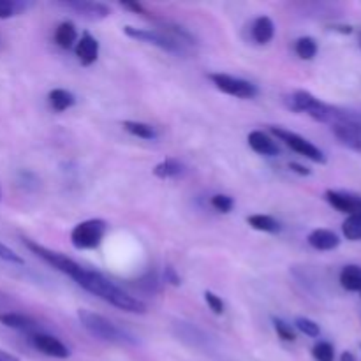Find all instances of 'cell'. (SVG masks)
<instances>
[{"mask_svg": "<svg viewBox=\"0 0 361 361\" xmlns=\"http://www.w3.org/2000/svg\"><path fill=\"white\" fill-rule=\"evenodd\" d=\"M78 319H80L81 326H83L92 337L99 338V341L102 342L118 345H134L137 342L133 335L116 326V324L113 323V321H109L108 317L92 312V310L80 309L78 310Z\"/></svg>", "mask_w": 361, "mask_h": 361, "instance_id": "7a4b0ae2", "label": "cell"}, {"mask_svg": "<svg viewBox=\"0 0 361 361\" xmlns=\"http://www.w3.org/2000/svg\"><path fill=\"white\" fill-rule=\"evenodd\" d=\"M341 286L345 291H361V267L348 264L341 271Z\"/></svg>", "mask_w": 361, "mask_h": 361, "instance_id": "44dd1931", "label": "cell"}, {"mask_svg": "<svg viewBox=\"0 0 361 361\" xmlns=\"http://www.w3.org/2000/svg\"><path fill=\"white\" fill-rule=\"evenodd\" d=\"M123 9H130L134 13H145V9L141 7V4H133V2H122Z\"/></svg>", "mask_w": 361, "mask_h": 361, "instance_id": "8d00e7d4", "label": "cell"}, {"mask_svg": "<svg viewBox=\"0 0 361 361\" xmlns=\"http://www.w3.org/2000/svg\"><path fill=\"white\" fill-rule=\"evenodd\" d=\"M210 203L221 214H229L233 210V207H235V201L228 194H215V196H212Z\"/></svg>", "mask_w": 361, "mask_h": 361, "instance_id": "f546056e", "label": "cell"}, {"mask_svg": "<svg viewBox=\"0 0 361 361\" xmlns=\"http://www.w3.org/2000/svg\"><path fill=\"white\" fill-rule=\"evenodd\" d=\"M317 49H319L317 48V41L314 37H309V35L300 37L295 44L296 55L302 60H312L317 55Z\"/></svg>", "mask_w": 361, "mask_h": 361, "instance_id": "d4e9b609", "label": "cell"}, {"mask_svg": "<svg viewBox=\"0 0 361 361\" xmlns=\"http://www.w3.org/2000/svg\"><path fill=\"white\" fill-rule=\"evenodd\" d=\"M208 78H210L212 83L217 87V90H221L222 94L231 95V97L254 99L257 95L256 85H252L247 80H242V78L229 76V74H224V73H214Z\"/></svg>", "mask_w": 361, "mask_h": 361, "instance_id": "ba28073f", "label": "cell"}, {"mask_svg": "<svg viewBox=\"0 0 361 361\" xmlns=\"http://www.w3.org/2000/svg\"><path fill=\"white\" fill-rule=\"evenodd\" d=\"M0 259L7 261V263H13V264H23V259L18 256L14 250H11L9 247H6L4 243H0Z\"/></svg>", "mask_w": 361, "mask_h": 361, "instance_id": "836d02e7", "label": "cell"}, {"mask_svg": "<svg viewBox=\"0 0 361 361\" xmlns=\"http://www.w3.org/2000/svg\"><path fill=\"white\" fill-rule=\"evenodd\" d=\"M316 361H335V349L330 342H317L312 349Z\"/></svg>", "mask_w": 361, "mask_h": 361, "instance_id": "83f0119b", "label": "cell"}, {"mask_svg": "<svg viewBox=\"0 0 361 361\" xmlns=\"http://www.w3.org/2000/svg\"><path fill=\"white\" fill-rule=\"evenodd\" d=\"M358 41H360V48H361V32H360V37H358Z\"/></svg>", "mask_w": 361, "mask_h": 361, "instance_id": "60d3db41", "label": "cell"}, {"mask_svg": "<svg viewBox=\"0 0 361 361\" xmlns=\"http://www.w3.org/2000/svg\"><path fill=\"white\" fill-rule=\"evenodd\" d=\"M78 41V32L73 21H62L55 30V42L62 49L73 48L74 42Z\"/></svg>", "mask_w": 361, "mask_h": 361, "instance_id": "d6986e66", "label": "cell"}, {"mask_svg": "<svg viewBox=\"0 0 361 361\" xmlns=\"http://www.w3.org/2000/svg\"><path fill=\"white\" fill-rule=\"evenodd\" d=\"M249 141V147L252 148L256 154L259 155H267V157H275V155L281 154V148L279 145L271 140L268 134H264L263 130H252L247 137Z\"/></svg>", "mask_w": 361, "mask_h": 361, "instance_id": "9a60e30c", "label": "cell"}, {"mask_svg": "<svg viewBox=\"0 0 361 361\" xmlns=\"http://www.w3.org/2000/svg\"><path fill=\"white\" fill-rule=\"evenodd\" d=\"M331 130L344 147L351 148V150H361V123L351 115L341 109L335 122L331 123Z\"/></svg>", "mask_w": 361, "mask_h": 361, "instance_id": "9c48e42d", "label": "cell"}, {"mask_svg": "<svg viewBox=\"0 0 361 361\" xmlns=\"http://www.w3.org/2000/svg\"><path fill=\"white\" fill-rule=\"evenodd\" d=\"M0 361H20V360H18L16 356L11 355V353L0 351Z\"/></svg>", "mask_w": 361, "mask_h": 361, "instance_id": "74e56055", "label": "cell"}, {"mask_svg": "<svg viewBox=\"0 0 361 361\" xmlns=\"http://www.w3.org/2000/svg\"><path fill=\"white\" fill-rule=\"evenodd\" d=\"M123 129H126L129 134H133V136L141 137V140H147V141L157 140V130H155V127H152L150 123L126 120V122H123Z\"/></svg>", "mask_w": 361, "mask_h": 361, "instance_id": "7402d4cb", "label": "cell"}, {"mask_svg": "<svg viewBox=\"0 0 361 361\" xmlns=\"http://www.w3.org/2000/svg\"><path fill=\"white\" fill-rule=\"evenodd\" d=\"M204 302H207V305L210 307V310L214 314H217V316H222L224 314V302H222L221 296H217L215 293L212 291H207L204 293Z\"/></svg>", "mask_w": 361, "mask_h": 361, "instance_id": "1f68e13d", "label": "cell"}, {"mask_svg": "<svg viewBox=\"0 0 361 361\" xmlns=\"http://www.w3.org/2000/svg\"><path fill=\"white\" fill-rule=\"evenodd\" d=\"M164 279H166V282H168V284L175 286V288H178V286L182 284V279H180V275L176 274V270L173 267H166Z\"/></svg>", "mask_w": 361, "mask_h": 361, "instance_id": "e575fe53", "label": "cell"}, {"mask_svg": "<svg viewBox=\"0 0 361 361\" xmlns=\"http://www.w3.org/2000/svg\"><path fill=\"white\" fill-rule=\"evenodd\" d=\"M289 169H291V171H295V173H298V175H302V176H309L310 175V169L305 168V166L298 164V162H291V164H289Z\"/></svg>", "mask_w": 361, "mask_h": 361, "instance_id": "d590c367", "label": "cell"}, {"mask_svg": "<svg viewBox=\"0 0 361 361\" xmlns=\"http://www.w3.org/2000/svg\"><path fill=\"white\" fill-rule=\"evenodd\" d=\"M4 305H6V302H4V300L0 298V307H4Z\"/></svg>", "mask_w": 361, "mask_h": 361, "instance_id": "ab89813d", "label": "cell"}, {"mask_svg": "<svg viewBox=\"0 0 361 361\" xmlns=\"http://www.w3.org/2000/svg\"><path fill=\"white\" fill-rule=\"evenodd\" d=\"M63 6L76 11L80 16L87 18L90 21L104 20V18H108L111 14V11H109V7L106 4L90 2V0H69V2H63Z\"/></svg>", "mask_w": 361, "mask_h": 361, "instance_id": "8fae6325", "label": "cell"}, {"mask_svg": "<svg viewBox=\"0 0 361 361\" xmlns=\"http://www.w3.org/2000/svg\"><path fill=\"white\" fill-rule=\"evenodd\" d=\"M20 6L16 2H11V0H0V20H7V18H13L18 13Z\"/></svg>", "mask_w": 361, "mask_h": 361, "instance_id": "d6a6232c", "label": "cell"}, {"mask_svg": "<svg viewBox=\"0 0 361 361\" xmlns=\"http://www.w3.org/2000/svg\"><path fill=\"white\" fill-rule=\"evenodd\" d=\"M48 101L49 106H51L56 113H62L66 111V109L73 108L74 102H76V97H74L71 92L63 90V88H53L48 94Z\"/></svg>", "mask_w": 361, "mask_h": 361, "instance_id": "ffe728a7", "label": "cell"}, {"mask_svg": "<svg viewBox=\"0 0 361 361\" xmlns=\"http://www.w3.org/2000/svg\"><path fill=\"white\" fill-rule=\"evenodd\" d=\"M341 361H356V356L351 351H344L341 355Z\"/></svg>", "mask_w": 361, "mask_h": 361, "instance_id": "f35d334b", "label": "cell"}, {"mask_svg": "<svg viewBox=\"0 0 361 361\" xmlns=\"http://www.w3.org/2000/svg\"><path fill=\"white\" fill-rule=\"evenodd\" d=\"M274 328L277 331L279 337L286 342H295L296 341V334H295V328L291 324L286 323L284 319H279V317H274Z\"/></svg>", "mask_w": 361, "mask_h": 361, "instance_id": "f1b7e54d", "label": "cell"}, {"mask_svg": "<svg viewBox=\"0 0 361 361\" xmlns=\"http://www.w3.org/2000/svg\"><path fill=\"white\" fill-rule=\"evenodd\" d=\"M106 229H108L106 221H102V219H88V221L74 226V229L71 231V243L78 250L97 249L101 245L102 238H104Z\"/></svg>", "mask_w": 361, "mask_h": 361, "instance_id": "277c9868", "label": "cell"}, {"mask_svg": "<svg viewBox=\"0 0 361 361\" xmlns=\"http://www.w3.org/2000/svg\"><path fill=\"white\" fill-rule=\"evenodd\" d=\"M73 281L76 282L81 289H85V291L99 296L101 300L111 303L113 307L123 310V312H130V314L147 312V305H145L141 300L127 295L123 289H120L118 286H115L113 282H109L108 279H106L104 275L99 274V271L81 268L80 274H78Z\"/></svg>", "mask_w": 361, "mask_h": 361, "instance_id": "6da1fadb", "label": "cell"}, {"mask_svg": "<svg viewBox=\"0 0 361 361\" xmlns=\"http://www.w3.org/2000/svg\"><path fill=\"white\" fill-rule=\"evenodd\" d=\"M342 233L348 240L351 242H358L361 240V212L360 214H353L349 215L348 219L342 224Z\"/></svg>", "mask_w": 361, "mask_h": 361, "instance_id": "484cf974", "label": "cell"}, {"mask_svg": "<svg viewBox=\"0 0 361 361\" xmlns=\"http://www.w3.org/2000/svg\"><path fill=\"white\" fill-rule=\"evenodd\" d=\"M74 51H76V59L81 66H92L99 59V41L94 35L85 32L80 41L76 42V49Z\"/></svg>", "mask_w": 361, "mask_h": 361, "instance_id": "4fadbf2b", "label": "cell"}, {"mask_svg": "<svg viewBox=\"0 0 361 361\" xmlns=\"http://www.w3.org/2000/svg\"><path fill=\"white\" fill-rule=\"evenodd\" d=\"M247 222H249L250 228L256 229V231H263V233L281 231V224H279V221H275V219L270 217V215H263V214L250 215V217H247Z\"/></svg>", "mask_w": 361, "mask_h": 361, "instance_id": "603a6c76", "label": "cell"}, {"mask_svg": "<svg viewBox=\"0 0 361 361\" xmlns=\"http://www.w3.org/2000/svg\"><path fill=\"white\" fill-rule=\"evenodd\" d=\"M307 240H309V245L316 250H334L341 245L338 235L330 229H314Z\"/></svg>", "mask_w": 361, "mask_h": 361, "instance_id": "2e32d148", "label": "cell"}, {"mask_svg": "<svg viewBox=\"0 0 361 361\" xmlns=\"http://www.w3.org/2000/svg\"><path fill=\"white\" fill-rule=\"evenodd\" d=\"M23 243H25V247H27L28 250H32V252L35 254V256L41 257L44 263H48L49 267H53L55 270L62 271V274L67 275V277L74 279L78 274H80L81 268H83V267H80L76 261H73V259H69L67 256H63V254L46 249V247L39 245V243L32 242V240L23 238Z\"/></svg>", "mask_w": 361, "mask_h": 361, "instance_id": "8992f818", "label": "cell"}, {"mask_svg": "<svg viewBox=\"0 0 361 361\" xmlns=\"http://www.w3.org/2000/svg\"><path fill=\"white\" fill-rule=\"evenodd\" d=\"M137 288L143 289V291H147V293L157 291V288H159L157 274H155V271H148L147 275H143V277L137 281Z\"/></svg>", "mask_w": 361, "mask_h": 361, "instance_id": "4dcf8cb0", "label": "cell"}, {"mask_svg": "<svg viewBox=\"0 0 361 361\" xmlns=\"http://www.w3.org/2000/svg\"><path fill=\"white\" fill-rule=\"evenodd\" d=\"M270 133L274 134L275 137H279V141L288 145L291 150H295L296 154L303 155V157L310 159L312 162H317V164H324L326 162V157H324L323 152L316 147L314 143H310L309 140H305L300 134L291 133L288 129H282V127H270Z\"/></svg>", "mask_w": 361, "mask_h": 361, "instance_id": "5b68a950", "label": "cell"}, {"mask_svg": "<svg viewBox=\"0 0 361 361\" xmlns=\"http://www.w3.org/2000/svg\"><path fill=\"white\" fill-rule=\"evenodd\" d=\"M284 101H286V106H288L291 111L307 113V115L312 116V118L317 120V122L330 123V126L335 122L338 113H341V109L319 101V99L314 97V95L307 90L293 92V94L288 95Z\"/></svg>", "mask_w": 361, "mask_h": 361, "instance_id": "3957f363", "label": "cell"}, {"mask_svg": "<svg viewBox=\"0 0 361 361\" xmlns=\"http://www.w3.org/2000/svg\"><path fill=\"white\" fill-rule=\"evenodd\" d=\"M0 323L7 328H13V330L23 331V334L34 335L39 334V323L32 317L25 316L20 312H2L0 314Z\"/></svg>", "mask_w": 361, "mask_h": 361, "instance_id": "5bb4252c", "label": "cell"}, {"mask_svg": "<svg viewBox=\"0 0 361 361\" xmlns=\"http://www.w3.org/2000/svg\"><path fill=\"white\" fill-rule=\"evenodd\" d=\"M182 171H183V164L180 161H176V159H166V161L159 162V164L154 168V175L162 180L175 178V176H178Z\"/></svg>", "mask_w": 361, "mask_h": 361, "instance_id": "cb8c5ba5", "label": "cell"}, {"mask_svg": "<svg viewBox=\"0 0 361 361\" xmlns=\"http://www.w3.org/2000/svg\"><path fill=\"white\" fill-rule=\"evenodd\" d=\"M275 35V25L271 21V18L268 16H259L254 20L252 23V39L257 44H267L274 39Z\"/></svg>", "mask_w": 361, "mask_h": 361, "instance_id": "ac0fdd59", "label": "cell"}, {"mask_svg": "<svg viewBox=\"0 0 361 361\" xmlns=\"http://www.w3.org/2000/svg\"><path fill=\"white\" fill-rule=\"evenodd\" d=\"M324 197L335 210L342 212V214L353 215L361 212V197L355 196V194L341 192V190H326Z\"/></svg>", "mask_w": 361, "mask_h": 361, "instance_id": "7c38bea8", "label": "cell"}, {"mask_svg": "<svg viewBox=\"0 0 361 361\" xmlns=\"http://www.w3.org/2000/svg\"><path fill=\"white\" fill-rule=\"evenodd\" d=\"M295 326L298 328V330L302 331L303 335H307V337L316 338V337H319V335H321L319 324H317L316 321L309 319V317H296Z\"/></svg>", "mask_w": 361, "mask_h": 361, "instance_id": "4316f807", "label": "cell"}, {"mask_svg": "<svg viewBox=\"0 0 361 361\" xmlns=\"http://www.w3.org/2000/svg\"><path fill=\"white\" fill-rule=\"evenodd\" d=\"M175 331L178 334V337L182 338V341L189 342V344L196 345V348H200V345L203 344H208V337L203 334V330H200L197 326H194V324L190 323H183V321H180V323H175Z\"/></svg>", "mask_w": 361, "mask_h": 361, "instance_id": "e0dca14e", "label": "cell"}, {"mask_svg": "<svg viewBox=\"0 0 361 361\" xmlns=\"http://www.w3.org/2000/svg\"><path fill=\"white\" fill-rule=\"evenodd\" d=\"M127 37L134 39V41H141V42H147V44L152 46H157L161 48L162 51H168V53H183V46L180 44L178 41L171 37V35L164 34V32H159V30H152V28H136V27H126L123 28Z\"/></svg>", "mask_w": 361, "mask_h": 361, "instance_id": "52a82bcc", "label": "cell"}, {"mask_svg": "<svg viewBox=\"0 0 361 361\" xmlns=\"http://www.w3.org/2000/svg\"><path fill=\"white\" fill-rule=\"evenodd\" d=\"M360 293H361V291H360Z\"/></svg>", "mask_w": 361, "mask_h": 361, "instance_id": "b9f144b4", "label": "cell"}, {"mask_svg": "<svg viewBox=\"0 0 361 361\" xmlns=\"http://www.w3.org/2000/svg\"><path fill=\"white\" fill-rule=\"evenodd\" d=\"M30 344L32 348L37 349L42 355L49 356V358L66 360L71 356L69 348H67L62 341H59V338L53 337V335L42 334V331L30 335Z\"/></svg>", "mask_w": 361, "mask_h": 361, "instance_id": "30bf717a", "label": "cell"}]
</instances>
